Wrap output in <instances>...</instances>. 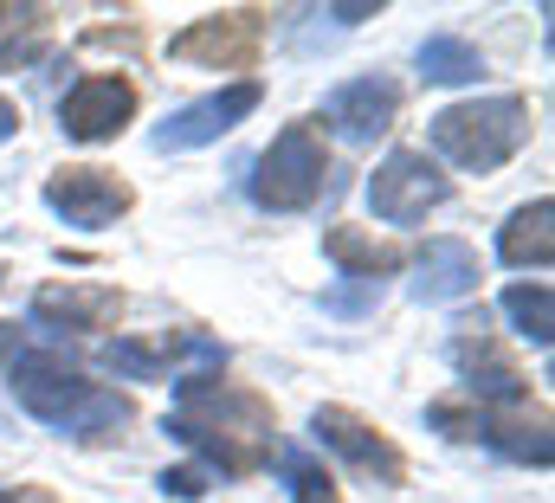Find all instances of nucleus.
I'll list each match as a JSON object with an SVG mask.
<instances>
[{
    "label": "nucleus",
    "instance_id": "0eeeda50",
    "mask_svg": "<svg viewBox=\"0 0 555 503\" xmlns=\"http://www.w3.org/2000/svg\"><path fill=\"white\" fill-rule=\"evenodd\" d=\"M130 117H137V85L124 72H91L59 104V124H65V136H78V142H111V136H124Z\"/></svg>",
    "mask_w": 555,
    "mask_h": 503
},
{
    "label": "nucleus",
    "instance_id": "9b49d317",
    "mask_svg": "<svg viewBox=\"0 0 555 503\" xmlns=\"http://www.w3.org/2000/svg\"><path fill=\"white\" fill-rule=\"evenodd\" d=\"M39 323H65V330H117L124 323V291L117 284H46L33 297Z\"/></svg>",
    "mask_w": 555,
    "mask_h": 503
},
{
    "label": "nucleus",
    "instance_id": "f3484780",
    "mask_svg": "<svg viewBox=\"0 0 555 503\" xmlns=\"http://www.w3.org/2000/svg\"><path fill=\"white\" fill-rule=\"evenodd\" d=\"M52 20H59L52 7H0V72L39 59L52 39Z\"/></svg>",
    "mask_w": 555,
    "mask_h": 503
},
{
    "label": "nucleus",
    "instance_id": "dca6fc26",
    "mask_svg": "<svg viewBox=\"0 0 555 503\" xmlns=\"http://www.w3.org/2000/svg\"><path fill=\"white\" fill-rule=\"evenodd\" d=\"M504 265H550L555 258V201H530L511 214V227L498 233Z\"/></svg>",
    "mask_w": 555,
    "mask_h": 503
},
{
    "label": "nucleus",
    "instance_id": "6ab92c4d",
    "mask_svg": "<svg viewBox=\"0 0 555 503\" xmlns=\"http://www.w3.org/2000/svg\"><path fill=\"white\" fill-rule=\"evenodd\" d=\"M504 317H511L530 343H550V336H555V297H550V284H511V291H504Z\"/></svg>",
    "mask_w": 555,
    "mask_h": 503
},
{
    "label": "nucleus",
    "instance_id": "39448f33",
    "mask_svg": "<svg viewBox=\"0 0 555 503\" xmlns=\"http://www.w3.org/2000/svg\"><path fill=\"white\" fill-rule=\"evenodd\" d=\"M259 46H266V7H227V13H207L188 33H175L168 59L214 65V72H253Z\"/></svg>",
    "mask_w": 555,
    "mask_h": 503
},
{
    "label": "nucleus",
    "instance_id": "ddd939ff",
    "mask_svg": "<svg viewBox=\"0 0 555 503\" xmlns=\"http://www.w3.org/2000/svg\"><path fill=\"white\" fill-rule=\"evenodd\" d=\"M395 111H401V91L388 78H356V85H343L330 98V124H343V136H356V142L382 136L395 124Z\"/></svg>",
    "mask_w": 555,
    "mask_h": 503
},
{
    "label": "nucleus",
    "instance_id": "9d476101",
    "mask_svg": "<svg viewBox=\"0 0 555 503\" xmlns=\"http://www.w3.org/2000/svg\"><path fill=\"white\" fill-rule=\"evenodd\" d=\"M253 111H259V85H253V78H240V85H227V91H214V98L181 104L168 124L155 129V149L168 155V149H201V142H220L227 129L240 124V117H253Z\"/></svg>",
    "mask_w": 555,
    "mask_h": 503
},
{
    "label": "nucleus",
    "instance_id": "f03ea898",
    "mask_svg": "<svg viewBox=\"0 0 555 503\" xmlns=\"http://www.w3.org/2000/svg\"><path fill=\"white\" fill-rule=\"evenodd\" d=\"M13 394L33 420H46L59 433H78V439H111L117 426H130V400H117L111 387L65 369L59 356H20L13 362Z\"/></svg>",
    "mask_w": 555,
    "mask_h": 503
},
{
    "label": "nucleus",
    "instance_id": "4be33fe9",
    "mask_svg": "<svg viewBox=\"0 0 555 503\" xmlns=\"http://www.w3.org/2000/svg\"><path fill=\"white\" fill-rule=\"evenodd\" d=\"M0 503H65V498L46 491V485H13V491H0Z\"/></svg>",
    "mask_w": 555,
    "mask_h": 503
},
{
    "label": "nucleus",
    "instance_id": "1a4fd4ad",
    "mask_svg": "<svg viewBox=\"0 0 555 503\" xmlns=\"http://www.w3.org/2000/svg\"><path fill=\"white\" fill-rule=\"evenodd\" d=\"M46 207L65 214L72 227H111L117 214L137 207V188L124 175H111V168H59L46 181Z\"/></svg>",
    "mask_w": 555,
    "mask_h": 503
},
{
    "label": "nucleus",
    "instance_id": "5701e85b",
    "mask_svg": "<svg viewBox=\"0 0 555 503\" xmlns=\"http://www.w3.org/2000/svg\"><path fill=\"white\" fill-rule=\"evenodd\" d=\"M13 136H20V104L0 98V142H13Z\"/></svg>",
    "mask_w": 555,
    "mask_h": 503
},
{
    "label": "nucleus",
    "instance_id": "f8f14e48",
    "mask_svg": "<svg viewBox=\"0 0 555 503\" xmlns=\"http://www.w3.org/2000/svg\"><path fill=\"white\" fill-rule=\"evenodd\" d=\"M472 439H485V446H498V452H511L517 465H550V413L537 407H478V433Z\"/></svg>",
    "mask_w": 555,
    "mask_h": 503
},
{
    "label": "nucleus",
    "instance_id": "2eb2a0df",
    "mask_svg": "<svg viewBox=\"0 0 555 503\" xmlns=\"http://www.w3.org/2000/svg\"><path fill=\"white\" fill-rule=\"evenodd\" d=\"M323 252H330L343 271L369 278V284L408 265V246H395V240H375V233H356V227H330V233H323Z\"/></svg>",
    "mask_w": 555,
    "mask_h": 503
},
{
    "label": "nucleus",
    "instance_id": "412c9836",
    "mask_svg": "<svg viewBox=\"0 0 555 503\" xmlns=\"http://www.w3.org/2000/svg\"><path fill=\"white\" fill-rule=\"evenodd\" d=\"M162 491H168V498H201L207 485H201V472H188V465H181V472H162Z\"/></svg>",
    "mask_w": 555,
    "mask_h": 503
},
{
    "label": "nucleus",
    "instance_id": "6e6552de",
    "mask_svg": "<svg viewBox=\"0 0 555 503\" xmlns=\"http://www.w3.org/2000/svg\"><path fill=\"white\" fill-rule=\"evenodd\" d=\"M310 433H317L330 452H343L356 472L382 478V485H401V478H408V459H401V446H395V439H388L375 420H362V413H349V407H317Z\"/></svg>",
    "mask_w": 555,
    "mask_h": 503
},
{
    "label": "nucleus",
    "instance_id": "f257e3e1",
    "mask_svg": "<svg viewBox=\"0 0 555 503\" xmlns=\"http://www.w3.org/2000/svg\"><path fill=\"white\" fill-rule=\"evenodd\" d=\"M168 433L181 446H194L207 465H220L227 478H253L272 459L278 413H272V400L253 394V387H233L220 375H181Z\"/></svg>",
    "mask_w": 555,
    "mask_h": 503
},
{
    "label": "nucleus",
    "instance_id": "a211bd4d",
    "mask_svg": "<svg viewBox=\"0 0 555 503\" xmlns=\"http://www.w3.org/2000/svg\"><path fill=\"white\" fill-rule=\"evenodd\" d=\"M420 72H426L433 85H465V78L485 72V59H478V46H465V39H426V46H420Z\"/></svg>",
    "mask_w": 555,
    "mask_h": 503
},
{
    "label": "nucleus",
    "instance_id": "aec40b11",
    "mask_svg": "<svg viewBox=\"0 0 555 503\" xmlns=\"http://www.w3.org/2000/svg\"><path fill=\"white\" fill-rule=\"evenodd\" d=\"M284 485H291L297 503H343L336 498V478H330L310 452H284Z\"/></svg>",
    "mask_w": 555,
    "mask_h": 503
},
{
    "label": "nucleus",
    "instance_id": "7ed1b4c3",
    "mask_svg": "<svg viewBox=\"0 0 555 503\" xmlns=\"http://www.w3.org/2000/svg\"><path fill=\"white\" fill-rule=\"evenodd\" d=\"M530 142V104L524 98H478V104H452L433 117V149L459 168H504L517 149Z\"/></svg>",
    "mask_w": 555,
    "mask_h": 503
},
{
    "label": "nucleus",
    "instance_id": "20e7f679",
    "mask_svg": "<svg viewBox=\"0 0 555 503\" xmlns=\"http://www.w3.org/2000/svg\"><path fill=\"white\" fill-rule=\"evenodd\" d=\"M330 181V149L317 124H284L272 136V149L259 155V175H253V201L272 207V214H297L323 194Z\"/></svg>",
    "mask_w": 555,
    "mask_h": 503
},
{
    "label": "nucleus",
    "instance_id": "423d86ee",
    "mask_svg": "<svg viewBox=\"0 0 555 503\" xmlns=\"http://www.w3.org/2000/svg\"><path fill=\"white\" fill-rule=\"evenodd\" d=\"M446 194H452V181L439 175V162H426V149H395V155L369 175V207H375V220H388V227L426 220L433 207H446Z\"/></svg>",
    "mask_w": 555,
    "mask_h": 503
},
{
    "label": "nucleus",
    "instance_id": "b1692460",
    "mask_svg": "<svg viewBox=\"0 0 555 503\" xmlns=\"http://www.w3.org/2000/svg\"><path fill=\"white\" fill-rule=\"evenodd\" d=\"M13 349H20V330H13V323H0V369L13 362Z\"/></svg>",
    "mask_w": 555,
    "mask_h": 503
},
{
    "label": "nucleus",
    "instance_id": "4468645a",
    "mask_svg": "<svg viewBox=\"0 0 555 503\" xmlns=\"http://www.w3.org/2000/svg\"><path fill=\"white\" fill-rule=\"evenodd\" d=\"M478 284V252L465 240H433L420 252V278H414V297L420 304H452Z\"/></svg>",
    "mask_w": 555,
    "mask_h": 503
}]
</instances>
